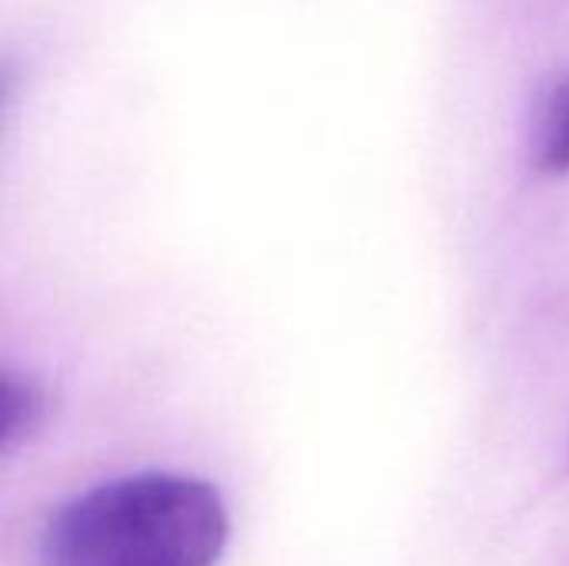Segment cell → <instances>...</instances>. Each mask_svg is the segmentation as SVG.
Masks as SVG:
<instances>
[{
  "mask_svg": "<svg viewBox=\"0 0 569 566\" xmlns=\"http://www.w3.org/2000/svg\"><path fill=\"white\" fill-rule=\"evenodd\" d=\"M47 410V397L37 380L20 374H3V444L13 447L27 440Z\"/></svg>",
  "mask_w": 569,
  "mask_h": 566,
  "instance_id": "cell-3",
  "label": "cell"
},
{
  "mask_svg": "<svg viewBox=\"0 0 569 566\" xmlns=\"http://www.w3.org/2000/svg\"><path fill=\"white\" fill-rule=\"evenodd\" d=\"M230 537L217 487L133 474L63 504L43 530V566H217Z\"/></svg>",
  "mask_w": 569,
  "mask_h": 566,
  "instance_id": "cell-1",
  "label": "cell"
},
{
  "mask_svg": "<svg viewBox=\"0 0 569 566\" xmlns=\"http://www.w3.org/2000/svg\"><path fill=\"white\" fill-rule=\"evenodd\" d=\"M533 150L540 170L569 173V73L547 90L540 103Z\"/></svg>",
  "mask_w": 569,
  "mask_h": 566,
  "instance_id": "cell-2",
  "label": "cell"
}]
</instances>
